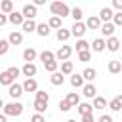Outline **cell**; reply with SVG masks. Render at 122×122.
<instances>
[{
  "instance_id": "6da1fadb",
  "label": "cell",
  "mask_w": 122,
  "mask_h": 122,
  "mask_svg": "<svg viewBox=\"0 0 122 122\" xmlns=\"http://www.w3.org/2000/svg\"><path fill=\"white\" fill-rule=\"evenodd\" d=\"M50 11H51V15H55V17H59V19H63V17H67L69 13H71V8L65 4V2H51L50 4Z\"/></svg>"
},
{
  "instance_id": "7a4b0ae2",
  "label": "cell",
  "mask_w": 122,
  "mask_h": 122,
  "mask_svg": "<svg viewBox=\"0 0 122 122\" xmlns=\"http://www.w3.org/2000/svg\"><path fill=\"white\" fill-rule=\"evenodd\" d=\"M2 114H6V116H21V114H23V103H19V101L4 103Z\"/></svg>"
},
{
  "instance_id": "3957f363",
  "label": "cell",
  "mask_w": 122,
  "mask_h": 122,
  "mask_svg": "<svg viewBox=\"0 0 122 122\" xmlns=\"http://www.w3.org/2000/svg\"><path fill=\"white\" fill-rule=\"evenodd\" d=\"M71 53H72V48L65 44V46H61V48H59V50H57V51L53 53V57H55V61L59 59V61L63 63V61H67V59L71 57Z\"/></svg>"
},
{
  "instance_id": "277c9868",
  "label": "cell",
  "mask_w": 122,
  "mask_h": 122,
  "mask_svg": "<svg viewBox=\"0 0 122 122\" xmlns=\"http://www.w3.org/2000/svg\"><path fill=\"white\" fill-rule=\"evenodd\" d=\"M86 25L82 23V21H78V23H74L71 29H69V32H71V36H76V38H82L84 34H86Z\"/></svg>"
},
{
  "instance_id": "5b68a950",
  "label": "cell",
  "mask_w": 122,
  "mask_h": 122,
  "mask_svg": "<svg viewBox=\"0 0 122 122\" xmlns=\"http://www.w3.org/2000/svg\"><path fill=\"white\" fill-rule=\"evenodd\" d=\"M21 15H23V19H34V17L38 15V10H36L32 4H25L23 10H21Z\"/></svg>"
},
{
  "instance_id": "8992f818",
  "label": "cell",
  "mask_w": 122,
  "mask_h": 122,
  "mask_svg": "<svg viewBox=\"0 0 122 122\" xmlns=\"http://www.w3.org/2000/svg\"><path fill=\"white\" fill-rule=\"evenodd\" d=\"M82 78H84V82L86 84H93V80L97 78V71L93 69V67H88V69H84L82 71V74H80Z\"/></svg>"
},
{
  "instance_id": "52a82bcc",
  "label": "cell",
  "mask_w": 122,
  "mask_h": 122,
  "mask_svg": "<svg viewBox=\"0 0 122 122\" xmlns=\"http://www.w3.org/2000/svg\"><path fill=\"white\" fill-rule=\"evenodd\" d=\"M8 44H10V46H19V44H23V32H21V30H11L10 36H8Z\"/></svg>"
},
{
  "instance_id": "ba28073f",
  "label": "cell",
  "mask_w": 122,
  "mask_h": 122,
  "mask_svg": "<svg viewBox=\"0 0 122 122\" xmlns=\"http://www.w3.org/2000/svg\"><path fill=\"white\" fill-rule=\"evenodd\" d=\"M8 93H10V97H11V99H19V97L23 95V88H21V84L13 82L11 86H8Z\"/></svg>"
},
{
  "instance_id": "9c48e42d",
  "label": "cell",
  "mask_w": 122,
  "mask_h": 122,
  "mask_svg": "<svg viewBox=\"0 0 122 122\" xmlns=\"http://www.w3.org/2000/svg\"><path fill=\"white\" fill-rule=\"evenodd\" d=\"M112 15H114V11L107 6V8H101V11H99V21L101 23H111V19H112Z\"/></svg>"
},
{
  "instance_id": "30bf717a",
  "label": "cell",
  "mask_w": 122,
  "mask_h": 122,
  "mask_svg": "<svg viewBox=\"0 0 122 122\" xmlns=\"http://www.w3.org/2000/svg\"><path fill=\"white\" fill-rule=\"evenodd\" d=\"M23 21H25V19H23L21 11H15V10H13V11L8 15V23H11V25H15V27H21Z\"/></svg>"
},
{
  "instance_id": "8fae6325",
  "label": "cell",
  "mask_w": 122,
  "mask_h": 122,
  "mask_svg": "<svg viewBox=\"0 0 122 122\" xmlns=\"http://www.w3.org/2000/svg\"><path fill=\"white\" fill-rule=\"evenodd\" d=\"M19 71H21V74H23V76L32 78V76L36 74V65H34V63H25V65H23Z\"/></svg>"
},
{
  "instance_id": "7c38bea8",
  "label": "cell",
  "mask_w": 122,
  "mask_h": 122,
  "mask_svg": "<svg viewBox=\"0 0 122 122\" xmlns=\"http://www.w3.org/2000/svg\"><path fill=\"white\" fill-rule=\"evenodd\" d=\"M86 29H92V30H99V27H101V21H99V17L97 15H90L88 19H86Z\"/></svg>"
},
{
  "instance_id": "4fadbf2b",
  "label": "cell",
  "mask_w": 122,
  "mask_h": 122,
  "mask_svg": "<svg viewBox=\"0 0 122 122\" xmlns=\"http://www.w3.org/2000/svg\"><path fill=\"white\" fill-rule=\"evenodd\" d=\"M105 48H107L109 51H118V48H120V40H118L116 36H109V38L105 40Z\"/></svg>"
},
{
  "instance_id": "5bb4252c",
  "label": "cell",
  "mask_w": 122,
  "mask_h": 122,
  "mask_svg": "<svg viewBox=\"0 0 122 122\" xmlns=\"http://www.w3.org/2000/svg\"><path fill=\"white\" fill-rule=\"evenodd\" d=\"M21 88H23V93H25V92H36V90H38V82H36L34 78H27V80L21 84Z\"/></svg>"
},
{
  "instance_id": "9a60e30c",
  "label": "cell",
  "mask_w": 122,
  "mask_h": 122,
  "mask_svg": "<svg viewBox=\"0 0 122 122\" xmlns=\"http://www.w3.org/2000/svg\"><path fill=\"white\" fill-rule=\"evenodd\" d=\"M82 93H84V97L93 99V97L97 95V88H95L93 84H84V86H82Z\"/></svg>"
},
{
  "instance_id": "2e32d148",
  "label": "cell",
  "mask_w": 122,
  "mask_h": 122,
  "mask_svg": "<svg viewBox=\"0 0 122 122\" xmlns=\"http://www.w3.org/2000/svg\"><path fill=\"white\" fill-rule=\"evenodd\" d=\"M38 36H42V38H48L50 36V27H48V23H36V30H34Z\"/></svg>"
},
{
  "instance_id": "e0dca14e",
  "label": "cell",
  "mask_w": 122,
  "mask_h": 122,
  "mask_svg": "<svg viewBox=\"0 0 122 122\" xmlns=\"http://www.w3.org/2000/svg\"><path fill=\"white\" fill-rule=\"evenodd\" d=\"M109 72L111 74H118L120 71H122V61L120 59H112V61H109Z\"/></svg>"
},
{
  "instance_id": "ac0fdd59",
  "label": "cell",
  "mask_w": 122,
  "mask_h": 122,
  "mask_svg": "<svg viewBox=\"0 0 122 122\" xmlns=\"http://www.w3.org/2000/svg\"><path fill=\"white\" fill-rule=\"evenodd\" d=\"M105 107H107V99L101 97V95H95V97H93V103H92V109H95V111H103Z\"/></svg>"
},
{
  "instance_id": "d6986e66",
  "label": "cell",
  "mask_w": 122,
  "mask_h": 122,
  "mask_svg": "<svg viewBox=\"0 0 122 122\" xmlns=\"http://www.w3.org/2000/svg\"><path fill=\"white\" fill-rule=\"evenodd\" d=\"M11 11H13V2H11V0H2V2H0V13L10 15Z\"/></svg>"
},
{
  "instance_id": "ffe728a7",
  "label": "cell",
  "mask_w": 122,
  "mask_h": 122,
  "mask_svg": "<svg viewBox=\"0 0 122 122\" xmlns=\"http://www.w3.org/2000/svg\"><path fill=\"white\" fill-rule=\"evenodd\" d=\"M21 29H23V32H34L36 30V21L34 19H25L23 21V25H21Z\"/></svg>"
},
{
  "instance_id": "44dd1931",
  "label": "cell",
  "mask_w": 122,
  "mask_h": 122,
  "mask_svg": "<svg viewBox=\"0 0 122 122\" xmlns=\"http://www.w3.org/2000/svg\"><path fill=\"white\" fill-rule=\"evenodd\" d=\"M99 32L103 34V36H112V32H114V25L112 23H101V27H99Z\"/></svg>"
},
{
  "instance_id": "7402d4cb",
  "label": "cell",
  "mask_w": 122,
  "mask_h": 122,
  "mask_svg": "<svg viewBox=\"0 0 122 122\" xmlns=\"http://www.w3.org/2000/svg\"><path fill=\"white\" fill-rule=\"evenodd\" d=\"M92 51H95V53L105 51V38H95L92 42Z\"/></svg>"
},
{
  "instance_id": "603a6c76",
  "label": "cell",
  "mask_w": 122,
  "mask_h": 122,
  "mask_svg": "<svg viewBox=\"0 0 122 122\" xmlns=\"http://www.w3.org/2000/svg\"><path fill=\"white\" fill-rule=\"evenodd\" d=\"M36 55H38V53H36L34 48H27V50L23 51V61H25V63H32V61L36 59Z\"/></svg>"
},
{
  "instance_id": "cb8c5ba5",
  "label": "cell",
  "mask_w": 122,
  "mask_h": 122,
  "mask_svg": "<svg viewBox=\"0 0 122 122\" xmlns=\"http://www.w3.org/2000/svg\"><path fill=\"white\" fill-rule=\"evenodd\" d=\"M55 36H57V40H59V42H67V40L71 38V32H69V29L61 27V29H57V30H55Z\"/></svg>"
},
{
  "instance_id": "d4e9b609",
  "label": "cell",
  "mask_w": 122,
  "mask_h": 122,
  "mask_svg": "<svg viewBox=\"0 0 122 122\" xmlns=\"http://www.w3.org/2000/svg\"><path fill=\"white\" fill-rule=\"evenodd\" d=\"M50 82H51L53 86H63V82H65V76H63L59 71H55V72H51V76H50Z\"/></svg>"
},
{
  "instance_id": "484cf974",
  "label": "cell",
  "mask_w": 122,
  "mask_h": 122,
  "mask_svg": "<svg viewBox=\"0 0 122 122\" xmlns=\"http://www.w3.org/2000/svg\"><path fill=\"white\" fill-rule=\"evenodd\" d=\"M76 109H78L80 116H86V114H93V109H92V105H90V103H78V105H76Z\"/></svg>"
},
{
  "instance_id": "4316f807",
  "label": "cell",
  "mask_w": 122,
  "mask_h": 122,
  "mask_svg": "<svg viewBox=\"0 0 122 122\" xmlns=\"http://www.w3.org/2000/svg\"><path fill=\"white\" fill-rule=\"evenodd\" d=\"M65 99H67V103H69V105H71V107H76V105H78V103H80V95H78V93H76V92H69V93H67V97H65Z\"/></svg>"
},
{
  "instance_id": "83f0119b",
  "label": "cell",
  "mask_w": 122,
  "mask_h": 122,
  "mask_svg": "<svg viewBox=\"0 0 122 122\" xmlns=\"http://www.w3.org/2000/svg\"><path fill=\"white\" fill-rule=\"evenodd\" d=\"M109 109H111L112 112H118V111L122 109V95H116V97L109 103Z\"/></svg>"
},
{
  "instance_id": "f1b7e54d",
  "label": "cell",
  "mask_w": 122,
  "mask_h": 122,
  "mask_svg": "<svg viewBox=\"0 0 122 122\" xmlns=\"http://www.w3.org/2000/svg\"><path fill=\"white\" fill-rule=\"evenodd\" d=\"M72 69H74V65H72V61H63L61 63V74L63 76H67V74H72Z\"/></svg>"
},
{
  "instance_id": "f546056e",
  "label": "cell",
  "mask_w": 122,
  "mask_h": 122,
  "mask_svg": "<svg viewBox=\"0 0 122 122\" xmlns=\"http://www.w3.org/2000/svg\"><path fill=\"white\" fill-rule=\"evenodd\" d=\"M76 53H80V51H90V42H86L84 38H80L78 42H76Z\"/></svg>"
},
{
  "instance_id": "4dcf8cb0",
  "label": "cell",
  "mask_w": 122,
  "mask_h": 122,
  "mask_svg": "<svg viewBox=\"0 0 122 122\" xmlns=\"http://www.w3.org/2000/svg\"><path fill=\"white\" fill-rule=\"evenodd\" d=\"M84 84H86V82H84V78H82L80 74H72V76H71V86H72V88H82Z\"/></svg>"
},
{
  "instance_id": "1f68e13d",
  "label": "cell",
  "mask_w": 122,
  "mask_h": 122,
  "mask_svg": "<svg viewBox=\"0 0 122 122\" xmlns=\"http://www.w3.org/2000/svg\"><path fill=\"white\" fill-rule=\"evenodd\" d=\"M13 82H15V80H13L6 71H4V72H0V86H11Z\"/></svg>"
},
{
  "instance_id": "d6a6232c",
  "label": "cell",
  "mask_w": 122,
  "mask_h": 122,
  "mask_svg": "<svg viewBox=\"0 0 122 122\" xmlns=\"http://www.w3.org/2000/svg\"><path fill=\"white\" fill-rule=\"evenodd\" d=\"M48 27H50V30H51V29H55V30H57V29H61L63 25H61V19H59V17L51 15V17H50V21H48Z\"/></svg>"
},
{
  "instance_id": "836d02e7",
  "label": "cell",
  "mask_w": 122,
  "mask_h": 122,
  "mask_svg": "<svg viewBox=\"0 0 122 122\" xmlns=\"http://www.w3.org/2000/svg\"><path fill=\"white\" fill-rule=\"evenodd\" d=\"M34 111H36V114H44L46 112V109H48V103H44V101H36L34 99Z\"/></svg>"
},
{
  "instance_id": "e575fe53",
  "label": "cell",
  "mask_w": 122,
  "mask_h": 122,
  "mask_svg": "<svg viewBox=\"0 0 122 122\" xmlns=\"http://www.w3.org/2000/svg\"><path fill=\"white\" fill-rule=\"evenodd\" d=\"M69 15H71V17L74 19V23L82 21V17H84V15H82V10H80V8H76V6H74V8L71 10V13H69Z\"/></svg>"
},
{
  "instance_id": "d590c367",
  "label": "cell",
  "mask_w": 122,
  "mask_h": 122,
  "mask_svg": "<svg viewBox=\"0 0 122 122\" xmlns=\"http://www.w3.org/2000/svg\"><path fill=\"white\" fill-rule=\"evenodd\" d=\"M55 57H53V51H50V50H44L42 53H40V61L42 63H48V61H53Z\"/></svg>"
},
{
  "instance_id": "8d00e7d4",
  "label": "cell",
  "mask_w": 122,
  "mask_h": 122,
  "mask_svg": "<svg viewBox=\"0 0 122 122\" xmlns=\"http://www.w3.org/2000/svg\"><path fill=\"white\" fill-rule=\"evenodd\" d=\"M34 93H36V101H44V103H48V101H50L48 92H44V90H36Z\"/></svg>"
},
{
  "instance_id": "74e56055",
  "label": "cell",
  "mask_w": 122,
  "mask_h": 122,
  "mask_svg": "<svg viewBox=\"0 0 122 122\" xmlns=\"http://www.w3.org/2000/svg\"><path fill=\"white\" fill-rule=\"evenodd\" d=\"M6 72H8V74H10V76H11L13 80H15V78H17V76L21 74V71H19V67H15V65H11V67H8V69H6Z\"/></svg>"
},
{
  "instance_id": "f35d334b",
  "label": "cell",
  "mask_w": 122,
  "mask_h": 122,
  "mask_svg": "<svg viewBox=\"0 0 122 122\" xmlns=\"http://www.w3.org/2000/svg\"><path fill=\"white\" fill-rule=\"evenodd\" d=\"M111 23H112L114 27H120V25H122V11H116V13L112 15V19H111Z\"/></svg>"
},
{
  "instance_id": "ab89813d",
  "label": "cell",
  "mask_w": 122,
  "mask_h": 122,
  "mask_svg": "<svg viewBox=\"0 0 122 122\" xmlns=\"http://www.w3.org/2000/svg\"><path fill=\"white\" fill-rule=\"evenodd\" d=\"M44 67H46V71H50V72H55V71H57V67H59V63L53 59V61H48V63H44Z\"/></svg>"
},
{
  "instance_id": "60d3db41",
  "label": "cell",
  "mask_w": 122,
  "mask_h": 122,
  "mask_svg": "<svg viewBox=\"0 0 122 122\" xmlns=\"http://www.w3.org/2000/svg\"><path fill=\"white\" fill-rule=\"evenodd\" d=\"M90 57H92L90 51H80V53H78V61H80V63H88Z\"/></svg>"
},
{
  "instance_id": "b9f144b4",
  "label": "cell",
  "mask_w": 122,
  "mask_h": 122,
  "mask_svg": "<svg viewBox=\"0 0 122 122\" xmlns=\"http://www.w3.org/2000/svg\"><path fill=\"white\" fill-rule=\"evenodd\" d=\"M71 109H72V107L67 103V99H61V101H59V111H61V112H69Z\"/></svg>"
},
{
  "instance_id": "7bdbcfd3",
  "label": "cell",
  "mask_w": 122,
  "mask_h": 122,
  "mask_svg": "<svg viewBox=\"0 0 122 122\" xmlns=\"http://www.w3.org/2000/svg\"><path fill=\"white\" fill-rule=\"evenodd\" d=\"M10 51V44H8V40H0V55H6Z\"/></svg>"
},
{
  "instance_id": "ee69618b",
  "label": "cell",
  "mask_w": 122,
  "mask_h": 122,
  "mask_svg": "<svg viewBox=\"0 0 122 122\" xmlns=\"http://www.w3.org/2000/svg\"><path fill=\"white\" fill-rule=\"evenodd\" d=\"M30 122H46V118H44V114H36V112H34V114L30 116Z\"/></svg>"
},
{
  "instance_id": "f6af8a7d",
  "label": "cell",
  "mask_w": 122,
  "mask_h": 122,
  "mask_svg": "<svg viewBox=\"0 0 122 122\" xmlns=\"http://www.w3.org/2000/svg\"><path fill=\"white\" fill-rule=\"evenodd\" d=\"M97 122H112V116H111V114H101Z\"/></svg>"
},
{
  "instance_id": "bcb514c9",
  "label": "cell",
  "mask_w": 122,
  "mask_h": 122,
  "mask_svg": "<svg viewBox=\"0 0 122 122\" xmlns=\"http://www.w3.org/2000/svg\"><path fill=\"white\" fill-rule=\"evenodd\" d=\"M112 8L118 10V11H122V0H112Z\"/></svg>"
},
{
  "instance_id": "7dc6e473",
  "label": "cell",
  "mask_w": 122,
  "mask_h": 122,
  "mask_svg": "<svg viewBox=\"0 0 122 122\" xmlns=\"http://www.w3.org/2000/svg\"><path fill=\"white\" fill-rule=\"evenodd\" d=\"M95 118H93V114H86V116H82V122H93Z\"/></svg>"
},
{
  "instance_id": "c3c4849f",
  "label": "cell",
  "mask_w": 122,
  "mask_h": 122,
  "mask_svg": "<svg viewBox=\"0 0 122 122\" xmlns=\"http://www.w3.org/2000/svg\"><path fill=\"white\" fill-rule=\"evenodd\" d=\"M8 23V15H4V13H0V27H4Z\"/></svg>"
},
{
  "instance_id": "681fc988",
  "label": "cell",
  "mask_w": 122,
  "mask_h": 122,
  "mask_svg": "<svg viewBox=\"0 0 122 122\" xmlns=\"http://www.w3.org/2000/svg\"><path fill=\"white\" fill-rule=\"evenodd\" d=\"M0 122H8V116H6V114H2V112H0Z\"/></svg>"
},
{
  "instance_id": "f907efd6",
  "label": "cell",
  "mask_w": 122,
  "mask_h": 122,
  "mask_svg": "<svg viewBox=\"0 0 122 122\" xmlns=\"http://www.w3.org/2000/svg\"><path fill=\"white\" fill-rule=\"evenodd\" d=\"M2 109H4V101L0 99V111H2Z\"/></svg>"
},
{
  "instance_id": "816d5d0a",
  "label": "cell",
  "mask_w": 122,
  "mask_h": 122,
  "mask_svg": "<svg viewBox=\"0 0 122 122\" xmlns=\"http://www.w3.org/2000/svg\"><path fill=\"white\" fill-rule=\"evenodd\" d=\"M67 122H76V120H74V118H71V120H67Z\"/></svg>"
},
{
  "instance_id": "f5cc1de1",
  "label": "cell",
  "mask_w": 122,
  "mask_h": 122,
  "mask_svg": "<svg viewBox=\"0 0 122 122\" xmlns=\"http://www.w3.org/2000/svg\"><path fill=\"white\" fill-rule=\"evenodd\" d=\"M93 122H95V120H93Z\"/></svg>"
}]
</instances>
